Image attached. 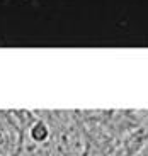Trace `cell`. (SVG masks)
<instances>
[{"mask_svg":"<svg viewBox=\"0 0 148 156\" xmlns=\"http://www.w3.org/2000/svg\"><path fill=\"white\" fill-rule=\"evenodd\" d=\"M46 134H48V131H46V127H44L43 124L34 126V129H32V136H34V139H38V141H43L44 137H46Z\"/></svg>","mask_w":148,"mask_h":156,"instance_id":"1","label":"cell"}]
</instances>
